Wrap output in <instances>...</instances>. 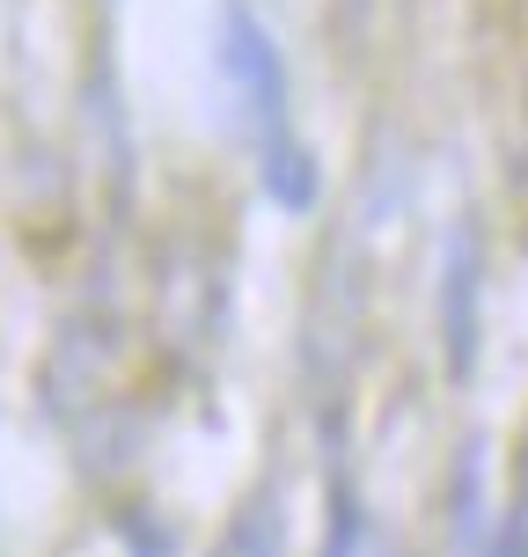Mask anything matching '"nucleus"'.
Returning a JSON list of instances; mask_svg holds the SVG:
<instances>
[{
  "label": "nucleus",
  "instance_id": "20e7f679",
  "mask_svg": "<svg viewBox=\"0 0 528 557\" xmlns=\"http://www.w3.org/2000/svg\"><path fill=\"white\" fill-rule=\"evenodd\" d=\"M500 557H528V550H521V543H506V550H500Z\"/></svg>",
  "mask_w": 528,
  "mask_h": 557
},
{
  "label": "nucleus",
  "instance_id": "f03ea898",
  "mask_svg": "<svg viewBox=\"0 0 528 557\" xmlns=\"http://www.w3.org/2000/svg\"><path fill=\"white\" fill-rule=\"evenodd\" d=\"M265 191H272L279 206H308V198H316V169H308V154L294 139H272V147H265Z\"/></svg>",
  "mask_w": 528,
  "mask_h": 557
},
{
  "label": "nucleus",
  "instance_id": "7ed1b4c3",
  "mask_svg": "<svg viewBox=\"0 0 528 557\" xmlns=\"http://www.w3.org/2000/svg\"><path fill=\"white\" fill-rule=\"evenodd\" d=\"M235 557H272V521H265V513H250V521H243V543H235Z\"/></svg>",
  "mask_w": 528,
  "mask_h": 557
},
{
  "label": "nucleus",
  "instance_id": "f257e3e1",
  "mask_svg": "<svg viewBox=\"0 0 528 557\" xmlns=\"http://www.w3.org/2000/svg\"><path fill=\"white\" fill-rule=\"evenodd\" d=\"M221 66H228V82H235V96H243L250 125L265 133V147L286 139V74H279L272 29L257 23L243 0H228V15H221Z\"/></svg>",
  "mask_w": 528,
  "mask_h": 557
}]
</instances>
